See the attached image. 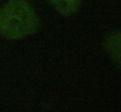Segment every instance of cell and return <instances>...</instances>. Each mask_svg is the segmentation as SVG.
Returning a JSON list of instances; mask_svg holds the SVG:
<instances>
[{"mask_svg": "<svg viewBox=\"0 0 121 112\" xmlns=\"http://www.w3.org/2000/svg\"><path fill=\"white\" fill-rule=\"evenodd\" d=\"M60 15L70 16L78 12L82 0H47Z\"/></svg>", "mask_w": 121, "mask_h": 112, "instance_id": "3", "label": "cell"}, {"mask_svg": "<svg viewBox=\"0 0 121 112\" xmlns=\"http://www.w3.org/2000/svg\"><path fill=\"white\" fill-rule=\"evenodd\" d=\"M39 27L37 14L27 0H8L0 8V35L4 38L22 39Z\"/></svg>", "mask_w": 121, "mask_h": 112, "instance_id": "1", "label": "cell"}, {"mask_svg": "<svg viewBox=\"0 0 121 112\" xmlns=\"http://www.w3.org/2000/svg\"><path fill=\"white\" fill-rule=\"evenodd\" d=\"M105 52L113 63L121 68V30L107 35L104 42Z\"/></svg>", "mask_w": 121, "mask_h": 112, "instance_id": "2", "label": "cell"}]
</instances>
